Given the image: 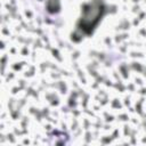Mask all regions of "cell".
Here are the masks:
<instances>
[{
    "mask_svg": "<svg viewBox=\"0 0 146 146\" xmlns=\"http://www.w3.org/2000/svg\"><path fill=\"white\" fill-rule=\"evenodd\" d=\"M105 10L104 0H90L83 5L81 16L76 23V30L81 33L89 35L99 23Z\"/></svg>",
    "mask_w": 146,
    "mask_h": 146,
    "instance_id": "6da1fadb",
    "label": "cell"
},
{
    "mask_svg": "<svg viewBox=\"0 0 146 146\" xmlns=\"http://www.w3.org/2000/svg\"><path fill=\"white\" fill-rule=\"evenodd\" d=\"M47 8L50 13H57L59 10V0H48Z\"/></svg>",
    "mask_w": 146,
    "mask_h": 146,
    "instance_id": "7a4b0ae2",
    "label": "cell"
}]
</instances>
